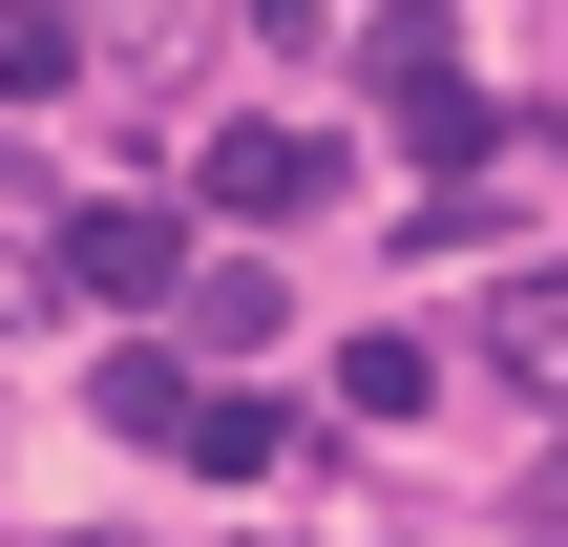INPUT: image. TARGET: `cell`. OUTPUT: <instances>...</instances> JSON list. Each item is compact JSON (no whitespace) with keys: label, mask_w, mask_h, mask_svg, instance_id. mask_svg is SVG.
<instances>
[{"label":"cell","mask_w":568,"mask_h":547,"mask_svg":"<svg viewBox=\"0 0 568 547\" xmlns=\"http://www.w3.org/2000/svg\"><path fill=\"white\" fill-rule=\"evenodd\" d=\"M358 84L400 105V148H422V169H443V211H464V190H485V148H506V105L464 84V42H443L422 0H379V42H358Z\"/></svg>","instance_id":"1"},{"label":"cell","mask_w":568,"mask_h":547,"mask_svg":"<svg viewBox=\"0 0 568 547\" xmlns=\"http://www.w3.org/2000/svg\"><path fill=\"white\" fill-rule=\"evenodd\" d=\"M337 169H358V148H337L316 105H253V126H211V148H190V190H211L232 232H295V211H337Z\"/></svg>","instance_id":"2"},{"label":"cell","mask_w":568,"mask_h":547,"mask_svg":"<svg viewBox=\"0 0 568 547\" xmlns=\"http://www.w3.org/2000/svg\"><path fill=\"white\" fill-rule=\"evenodd\" d=\"M63 295H105V316L190 295V211H148V190H84V211H63Z\"/></svg>","instance_id":"3"},{"label":"cell","mask_w":568,"mask_h":547,"mask_svg":"<svg viewBox=\"0 0 568 547\" xmlns=\"http://www.w3.org/2000/svg\"><path fill=\"white\" fill-rule=\"evenodd\" d=\"M84 401H105V443H190V422H211V379H190L169 337H126V358H105Z\"/></svg>","instance_id":"4"},{"label":"cell","mask_w":568,"mask_h":547,"mask_svg":"<svg viewBox=\"0 0 568 547\" xmlns=\"http://www.w3.org/2000/svg\"><path fill=\"white\" fill-rule=\"evenodd\" d=\"M443 401V337H337V422H422Z\"/></svg>","instance_id":"5"},{"label":"cell","mask_w":568,"mask_h":547,"mask_svg":"<svg viewBox=\"0 0 568 547\" xmlns=\"http://www.w3.org/2000/svg\"><path fill=\"white\" fill-rule=\"evenodd\" d=\"M485 379H527V401H568V274H527V295L485 316Z\"/></svg>","instance_id":"6"},{"label":"cell","mask_w":568,"mask_h":547,"mask_svg":"<svg viewBox=\"0 0 568 547\" xmlns=\"http://www.w3.org/2000/svg\"><path fill=\"white\" fill-rule=\"evenodd\" d=\"M84 63H105V42H84V21H63V0H42V21H0V105H63V84H84Z\"/></svg>","instance_id":"7"},{"label":"cell","mask_w":568,"mask_h":547,"mask_svg":"<svg viewBox=\"0 0 568 547\" xmlns=\"http://www.w3.org/2000/svg\"><path fill=\"white\" fill-rule=\"evenodd\" d=\"M274 443H295L274 401H211V422H190V464H211V485H274Z\"/></svg>","instance_id":"8"},{"label":"cell","mask_w":568,"mask_h":547,"mask_svg":"<svg viewBox=\"0 0 568 547\" xmlns=\"http://www.w3.org/2000/svg\"><path fill=\"white\" fill-rule=\"evenodd\" d=\"M527 547H568V464H527Z\"/></svg>","instance_id":"9"},{"label":"cell","mask_w":568,"mask_h":547,"mask_svg":"<svg viewBox=\"0 0 568 547\" xmlns=\"http://www.w3.org/2000/svg\"><path fill=\"white\" fill-rule=\"evenodd\" d=\"M0 21H42V0H0Z\"/></svg>","instance_id":"10"},{"label":"cell","mask_w":568,"mask_h":547,"mask_svg":"<svg viewBox=\"0 0 568 547\" xmlns=\"http://www.w3.org/2000/svg\"><path fill=\"white\" fill-rule=\"evenodd\" d=\"M84 547H126V527H84Z\"/></svg>","instance_id":"11"},{"label":"cell","mask_w":568,"mask_h":547,"mask_svg":"<svg viewBox=\"0 0 568 547\" xmlns=\"http://www.w3.org/2000/svg\"><path fill=\"white\" fill-rule=\"evenodd\" d=\"M422 21H443V0H422Z\"/></svg>","instance_id":"12"},{"label":"cell","mask_w":568,"mask_h":547,"mask_svg":"<svg viewBox=\"0 0 568 547\" xmlns=\"http://www.w3.org/2000/svg\"><path fill=\"white\" fill-rule=\"evenodd\" d=\"M274 21H295V0H274Z\"/></svg>","instance_id":"13"}]
</instances>
